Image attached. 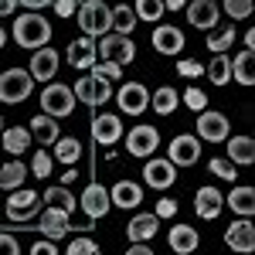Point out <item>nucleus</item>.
Here are the masks:
<instances>
[{"label": "nucleus", "instance_id": "nucleus-40", "mask_svg": "<svg viewBox=\"0 0 255 255\" xmlns=\"http://www.w3.org/2000/svg\"><path fill=\"white\" fill-rule=\"evenodd\" d=\"M92 75H99V79H106V82H116L123 75V65H116V61H96Z\"/></svg>", "mask_w": 255, "mask_h": 255}, {"label": "nucleus", "instance_id": "nucleus-33", "mask_svg": "<svg viewBox=\"0 0 255 255\" xmlns=\"http://www.w3.org/2000/svg\"><path fill=\"white\" fill-rule=\"evenodd\" d=\"M232 79L242 82V85H252L255 75H252V48H245L242 55H235V61H232Z\"/></svg>", "mask_w": 255, "mask_h": 255}, {"label": "nucleus", "instance_id": "nucleus-27", "mask_svg": "<svg viewBox=\"0 0 255 255\" xmlns=\"http://www.w3.org/2000/svg\"><path fill=\"white\" fill-rule=\"evenodd\" d=\"M44 204H48V208H58V211H65L68 218H72V211L79 208L75 194H72L65 184H58V187H48V191H44Z\"/></svg>", "mask_w": 255, "mask_h": 255}, {"label": "nucleus", "instance_id": "nucleus-1", "mask_svg": "<svg viewBox=\"0 0 255 255\" xmlns=\"http://www.w3.org/2000/svg\"><path fill=\"white\" fill-rule=\"evenodd\" d=\"M75 14H79V27L85 38L96 41V38L113 31V7L102 3V0H85V3L75 7Z\"/></svg>", "mask_w": 255, "mask_h": 255}, {"label": "nucleus", "instance_id": "nucleus-36", "mask_svg": "<svg viewBox=\"0 0 255 255\" xmlns=\"http://www.w3.org/2000/svg\"><path fill=\"white\" fill-rule=\"evenodd\" d=\"M163 0H136V7H133V14L136 20H160L163 17Z\"/></svg>", "mask_w": 255, "mask_h": 255}, {"label": "nucleus", "instance_id": "nucleus-2", "mask_svg": "<svg viewBox=\"0 0 255 255\" xmlns=\"http://www.w3.org/2000/svg\"><path fill=\"white\" fill-rule=\"evenodd\" d=\"M14 41H17L20 48H44L48 41H51V24L41 17V14H17L14 20Z\"/></svg>", "mask_w": 255, "mask_h": 255}, {"label": "nucleus", "instance_id": "nucleus-47", "mask_svg": "<svg viewBox=\"0 0 255 255\" xmlns=\"http://www.w3.org/2000/svg\"><path fill=\"white\" fill-rule=\"evenodd\" d=\"M75 7H79L75 0H55V14H58V17H72Z\"/></svg>", "mask_w": 255, "mask_h": 255}, {"label": "nucleus", "instance_id": "nucleus-4", "mask_svg": "<svg viewBox=\"0 0 255 255\" xmlns=\"http://www.w3.org/2000/svg\"><path fill=\"white\" fill-rule=\"evenodd\" d=\"M41 106H44V116H51V119L72 116V109H75V92H72L68 85H61V82H51V85H44V92H41Z\"/></svg>", "mask_w": 255, "mask_h": 255}, {"label": "nucleus", "instance_id": "nucleus-43", "mask_svg": "<svg viewBox=\"0 0 255 255\" xmlns=\"http://www.w3.org/2000/svg\"><path fill=\"white\" fill-rule=\"evenodd\" d=\"M177 75H184V79H201L204 75V65L194 58H184V61H177Z\"/></svg>", "mask_w": 255, "mask_h": 255}, {"label": "nucleus", "instance_id": "nucleus-19", "mask_svg": "<svg viewBox=\"0 0 255 255\" xmlns=\"http://www.w3.org/2000/svg\"><path fill=\"white\" fill-rule=\"evenodd\" d=\"M221 17V7H218L215 0H194V3H187V20L201 27V31H211Z\"/></svg>", "mask_w": 255, "mask_h": 255}, {"label": "nucleus", "instance_id": "nucleus-14", "mask_svg": "<svg viewBox=\"0 0 255 255\" xmlns=\"http://www.w3.org/2000/svg\"><path fill=\"white\" fill-rule=\"evenodd\" d=\"M27 72H31V79H34V82H51L55 75H58V51H55V48H48V44L38 48V51H34V58H31V68H27Z\"/></svg>", "mask_w": 255, "mask_h": 255}, {"label": "nucleus", "instance_id": "nucleus-17", "mask_svg": "<svg viewBox=\"0 0 255 255\" xmlns=\"http://www.w3.org/2000/svg\"><path fill=\"white\" fill-rule=\"evenodd\" d=\"M38 232L48 238V242H51V238H65L72 232V218L65 215V211H58V208H48V211H41Z\"/></svg>", "mask_w": 255, "mask_h": 255}, {"label": "nucleus", "instance_id": "nucleus-46", "mask_svg": "<svg viewBox=\"0 0 255 255\" xmlns=\"http://www.w3.org/2000/svg\"><path fill=\"white\" fill-rule=\"evenodd\" d=\"M0 255H20L17 238H10L7 232H0Z\"/></svg>", "mask_w": 255, "mask_h": 255}, {"label": "nucleus", "instance_id": "nucleus-34", "mask_svg": "<svg viewBox=\"0 0 255 255\" xmlns=\"http://www.w3.org/2000/svg\"><path fill=\"white\" fill-rule=\"evenodd\" d=\"M204 75L215 82V85H228L232 82V58H225V55H218L208 68H204Z\"/></svg>", "mask_w": 255, "mask_h": 255}, {"label": "nucleus", "instance_id": "nucleus-8", "mask_svg": "<svg viewBox=\"0 0 255 255\" xmlns=\"http://www.w3.org/2000/svg\"><path fill=\"white\" fill-rule=\"evenodd\" d=\"M160 146V133L153 126H133L129 133H126V150H129V157H153Z\"/></svg>", "mask_w": 255, "mask_h": 255}, {"label": "nucleus", "instance_id": "nucleus-50", "mask_svg": "<svg viewBox=\"0 0 255 255\" xmlns=\"http://www.w3.org/2000/svg\"><path fill=\"white\" fill-rule=\"evenodd\" d=\"M17 10V0H0V17H10Z\"/></svg>", "mask_w": 255, "mask_h": 255}, {"label": "nucleus", "instance_id": "nucleus-31", "mask_svg": "<svg viewBox=\"0 0 255 255\" xmlns=\"http://www.w3.org/2000/svg\"><path fill=\"white\" fill-rule=\"evenodd\" d=\"M150 106H153V113H160V116H170L177 106H180V96H177V89H170V85H160L157 92H153V99H150Z\"/></svg>", "mask_w": 255, "mask_h": 255}, {"label": "nucleus", "instance_id": "nucleus-9", "mask_svg": "<svg viewBox=\"0 0 255 255\" xmlns=\"http://www.w3.org/2000/svg\"><path fill=\"white\" fill-rule=\"evenodd\" d=\"M197 139H208V143H225L228 139V116L204 109L197 116Z\"/></svg>", "mask_w": 255, "mask_h": 255}, {"label": "nucleus", "instance_id": "nucleus-39", "mask_svg": "<svg viewBox=\"0 0 255 255\" xmlns=\"http://www.w3.org/2000/svg\"><path fill=\"white\" fill-rule=\"evenodd\" d=\"M235 44V27H225V31H218L208 38V48L215 51V55H225V48H232Z\"/></svg>", "mask_w": 255, "mask_h": 255}, {"label": "nucleus", "instance_id": "nucleus-12", "mask_svg": "<svg viewBox=\"0 0 255 255\" xmlns=\"http://www.w3.org/2000/svg\"><path fill=\"white\" fill-rule=\"evenodd\" d=\"M79 204H82V211H85V218H102V215H109V208H113V201H109V191L102 187V184H89L85 191H82L79 197Z\"/></svg>", "mask_w": 255, "mask_h": 255}, {"label": "nucleus", "instance_id": "nucleus-41", "mask_svg": "<svg viewBox=\"0 0 255 255\" xmlns=\"http://www.w3.org/2000/svg\"><path fill=\"white\" fill-rule=\"evenodd\" d=\"M65 255H102V252H99V245L92 238H72V245H68Z\"/></svg>", "mask_w": 255, "mask_h": 255}, {"label": "nucleus", "instance_id": "nucleus-35", "mask_svg": "<svg viewBox=\"0 0 255 255\" xmlns=\"http://www.w3.org/2000/svg\"><path fill=\"white\" fill-rule=\"evenodd\" d=\"M113 27H116V34H126V38H129V31L136 27V14H133V7L119 3L116 10H113Z\"/></svg>", "mask_w": 255, "mask_h": 255}, {"label": "nucleus", "instance_id": "nucleus-55", "mask_svg": "<svg viewBox=\"0 0 255 255\" xmlns=\"http://www.w3.org/2000/svg\"><path fill=\"white\" fill-rule=\"evenodd\" d=\"M116 3H119V0H116Z\"/></svg>", "mask_w": 255, "mask_h": 255}, {"label": "nucleus", "instance_id": "nucleus-51", "mask_svg": "<svg viewBox=\"0 0 255 255\" xmlns=\"http://www.w3.org/2000/svg\"><path fill=\"white\" fill-rule=\"evenodd\" d=\"M20 3H24L27 10H41V7H48L51 0H20Z\"/></svg>", "mask_w": 255, "mask_h": 255}, {"label": "nucleus", "instance_id": "nucleus-16", "mask_svg": "<svg viewBox=\"0 0 255 255\" xmlns=\"http://www.w3.org/2000/svg\"><path fill=\"white\" fill-rule=\"evenodd\" d=\"M123 136V119L119 116H109V113H99L92 116V139H96V146H113L116 139Z\"/></svg>", "mask_w": 255, "mask_h": 255}, {"label": "nucleus", "instance_id": "nucleus-54", "mask_svg": "<svg viewBox=\"0 0 255 255\" xmlns=\"http://www.w3.org/2000/svg\"><path fill=\"white\" fill-rule=\"evenodd\" d=\"M0 133H3V119H0Z\"/></svg>", "mask_w": 255, "mask_h": 255}, {"label": "nucleus", "instance_id": "nucleus-24", "mask_svg": "<svg viewBox=\"0 0 255 255\" xmlns=\"http://www.w3.org/2000/svg\"><path fill=\"white\" fill-rule=\"evenodd\" d=\"M225 204L242 218H252L255 215V191L249 184H242V187H232V194L225 197Z\"/></svg>", "mask_w": 255, "mask_h": 255}, {"label": "nucleus", "instance_id": "nucleus-48", "mask_svg": "<svg viewBox=\"0 0 255 255\" xmlns=\"http://www.w3.org/2000/svg\"><path fill=\"white\" fill-rule=\"evenodd\" d=\"M31 255H58V249H55V242H34Z\"/></svg>", "mask_w": 255, "mask_h": 255}, {"label": "nucleus", "instance_id": "nucleus-22", "mask_svg": "<svg viewBox=\"0 0 255 255\" xmlns=\"http://www.w3.org/2000/svg\"><path fill=\"white\" fill-rule=\"evenodd\" d=\"M109 201L116 204V208H139V201H143V187L133 184V180H119L113 184V191H109Z\"/></svg>", "mask_w": 255, "mask_h": 255}, {"label": "nucleus", "instance_id": "nucleus-18", "mask_svg": "<svg viewBox=\"0 0 255 255\" xmlns=\"http://www.w3.org/2000/svg\"><path fill=\"white\" fill-rule=\"evenodd\" d=\"M221 208H225V194L218 191V187H201L194 194V211H197V218H204V221H211V218H218L221 215Z\"/></svg>", "mask_w": 255, "mask_h": 255}, {"label": "nucleus", "instance_id": "nucleus-6", "mask_svg": "<svg viewBox=\"0 0 255 255\" xmlns=\"http://www.w3.org/2000/svg\"><path fill=\"white\" fill-rule=\"evenodd\" d=\"M75 102H85V106H102V102H109L113 99V82L99 79V75H82L75 82Z\"/></svg>", "mask_w": 255, "mask_h": 255}, {"label": "nucleus", "instance_id": "nucleus-30", "mask_svg": "<svg viewBox=\"0 0 255 255\" xmlns=\"http://www.w3.org/2000/svg\"><path fill=\"white\" fill-rule=\"evenodd\" d=\"M55 160H61V163H68V167H75L82 157V143L75 136H58L55 139V153H51Z\"/></svg>", "mask_w": 255, "mask_h": 255}, {"label": "nucleus", "instance_id": "nucleus-7", "mask_svg": "<svg viewBox=\"0 0 255 255\" xmlns=\"http://www.w3.org/2000/svg\"><path fill=\"white\" fill-rule=\"evenodd\" d=\"M38 204H41V194H38V191L17 187V191H10V201H7V218H10L14 225H24L27 218L38 211Z\"/></svg>", "mask_w": 255, "mask_h": 255}, {"label": "nucleus", "instance_id": "nucleus-20", "mask_svg": "<svg viewBox=\"0 0 255 255\" xmlns=\"http://www.w3.org/2000/svg\"><path fill=\"white\" fill-rule=\"evenodd\" d=\"M184 34H180V27H174V24H160V27H153V48H157L160 55H180L184 51Z\"/></svg>", "mask_w": 255, "mask_h": 255}, {"label": "nucleus", "instance_id": "nucleus-25", "mask_svg": "<svg viewBox=\"0 0 255 255\" xmlns=\"http://www.w3.org/2000/svg\"><path fill=\"white\" fill-rule=\"evenodd\" d=\"M225 143H228V160H232L235 167H249V163L255 160L252 136H228Z\"/></svg>", "mask_w": 255, "mask_h": 255}, {"label": "nucleus", "instance_id": "nucleus-28", "mask_svg": "<svg viewBox=\"0 0 255 255\" xmlns=\"http://www.w3.org/2000/svg\"><path fill=\"white\" fill-rule=\"evenodd\" d=\"M27 129H31V136H34V139H41V146H48V143L55 146V139L61 136V133H58V123H55L51 116H44V113L31 119V126H27Z\"/></svg>", "mask_w": 255, "mask_h": 255}, {"label": "nucleus", "instance_id": "nucleus-38", "mask_svg": "<svg viewBox=\"0 0 255 255\" xmlns=\"http://www.w3.org/2000/svg\"><path fill=\"white\" fill-rule=\"evenodd\" d=\"M208 167H211V174H215V177H221V180H228V184H235L238 167H235V163H232L228 157H211V163H208Z\"/></svg>", "mask_w": 255, "mask_h": 255}, {"label": "nucleus", "instance_id": "nucleus-44", "mask_svg": "<svg viewBox=\"0 0 255 255\" xmlns=\"http://www.w3.org/2000/svg\"><path fill=\"white\" fill-rule=\"evenodd\" d=\"M184 102H187L194 113H204V106H208V96H204L201 89H187V92H184Z\"/></svg>", "mask_w": 255, "mask_h": 255}, {"label": "nucleus", "instance_id": "nucleus-15", "mask_svg": "<svg viewBox=\"0 0 255 255\" xmlns=\"http://www.w3.org/2000/svg\"><path fill=\"white\" fill-rule=\"evenodd\" d=\"M197 157H201V139L197 136H177L170 143V153H167V160L174 167H194Z\"/></svg>", "mask_w": 255, "mask_h": 255}, {"label": "nucleus", "instance_id": "nucleus-21", "mask_svg": "<svg viewBox=\"0 0 255 255\" xmlns=\"http://www.w3.org/2000/svg\"><path fill=\"white\" fill-rule=\"evenodd\" d=\"M65 58H68V65H72V68H82V72H85V68H92V65H96V41H92V38L72 41Z\"/></svg>", "mask_w": 255, "mask_h": 255}, {"label": "nucleus", "instance_id": "nucleus-49", "mask_svg": "<svg viewBox=\"0 0 255 255\" xmlns=\"http://www.w3.org/2000/svg\"><path fill=\"white\" fill-rule=\"evenodd\" d=\"M126 255H153V249H150L146 242H133V245L126 249Z\"/></svg>", "mask_w": 255, "mask_h": 255}, {"label": "nucleus", "instance_id": "nucleus-52", "mask_svg": "<svg viewBox=\"0 0 255 255\" xmlns=\"http://www.w3.org/2000/svg\"><path fill=\"white\" fill-rule=\"evenodd\" d=\"M163 7H170V10H180V7H187V0H163Z\"/></svg>", "mask_w": 255, "mask_h": 255}, {"label": "nucleus", "instance_id": "nucleus-37", "mask_svg": "<svg viewBox=\"0 0 255 255\" xmlns=\"http://www.w3.org/2000/svg\"><path fill=\"white\" fill-rule=\"evenodd\" d=\"M221 10L232 20H245L255 10V0H221Z\"/></svg>", "mask_w": 255, "mask_h": 255}, {"label": "nucleus", "instance_id": "nucleus-32", "mask_svg": "<svg viewBox=\"0 0 255 255\" xmlns=\"http://www.w3.org/2000/svg\"><path fill=\"white\" fill-rule=\"evenodd\" d=\"M24 177H27L24 163H20V160H7V163L0 167V187H3V191H17L20 184H24Z\"/></svg>", "mask_w": 255, "mask_h": 255}, {"label": "nucleus", "instance_id": "nucleus-23", "mask_svg": "<svg viewBox=\"0 0 255 255\" xmlns=\"http://www.w3.org/2000/svg\"><path fill=\"white\" fill-rule=\"evenodd\" d=\"M157 232H160V218L150 215V211L136 215L129 225H126V238H129V242H146V238H153Z\"/></svg>", "mask_w": 255, "mask_h": 255}, {"label": "nucleus", "instance_id": "nucleus-45", "mask_svg": "<svg viewBox=\"0 0 255 255\" xmlns=\"http://www.w3.org/2000/svg\"><path fill=\"white\" fill-rule=\"evenodd\" d=\"M153 215H157V218H174V215H177V201H174V197H163V201H157Z\"/></svg>", "mask_w": 255, "mask_h": 255}, {"label": "nucleus", "instance_id": "nucleus-3", "mask_svg": "<svg viewBox=\"0 0 255 255\" xmlns=\"http://www.w3.org/2000/svg\"><path fill=\"white\" fill-rule=\"evenodd\" d=\"M34 79L27 68H10V72H0V102L7 106H20L24 99L31 96Z\"/></svg>", "mask_w": 255, "mask_h": 255}, {"label": "nucleus", "instance_id": "nucleus-5", "mask_svg": "<svg viewBox=\"0 0 255 255\" xmlns=\"http://www.w3.org/2000/svg\"><path fill=\"white\" fill-rule=\"evenodd\" d=\"M96 58L116 61V65H129L136 58V44L126 34H102V41H96Z\"/></svg>", "mask_w": 255, "mask_h": 255}, {"label": "nucleus", "instance_id": "nucleus-29", "mask_svg": "<svg viewBox=\"0 0 255 255\" xmlns=\"http://www.w3.org/2000/svg\"><path fill=\"white\" fill-rule=\"evenodd\" d=\"M0 136H3V150H7L10 157H20V153L31 146V129H24V126H10V129H3Z\"/></svg>", "mask_w": 255, "mask_h": 255}, {"label": "nucleus", "instance_id": "nucleus-10", "mask_svg": "<svg viewBox=\"0 0 255 255\" xmlns=\"http://www.w3.org/2000/svg\"><path fill=\"white\" fill-rule=\"evenodd\" d=\"M143 180L150 187H157V191H167L177 180V167L167 157H153V160H146V167H143Z\"/></svg>", "mask_w": 255, "mask_h": 255}, {"label": "nucleus", "instance_id": "nucleus-13", "mask_svg": "<svg viewBox=\"0 0 255 255\" xmlns=\"http://www.w3.org/2000/svg\"><path fill=\"white\" fill-rule=\"evenodd\" d=\"M225 245H228L232 252H242V255L255 252V228H252V221H249V218L235 221V225L225 232Z\"/></svg>", "mask_w": 255, "mask_h": 255}, {"label": "nucleus", "instance_id": "nucleus-42", "mask_svg": "<svg viewBox=\"0 0 255 255\" xmlns=\"http://www.w3.org/2000/svg\"><path fill=\"white\" fill-rule=\"evenodd\" d=\"M51 167H55V157L51 153H44V146H41V153H34V163H31V170L44 180V177L51 174Z\"/></svg>", "mask_w": 255, "mask_h": 255}, {"label": "nucleus", "instance_id": "nucleus-11", "mask_svg": "<svg viewBox=\"0 0 255 255\" xmlns=\"http://www.w3.org/2000/svg\"><path fill=\"white\" fill-rule=\"evenodd\" d=\"M119 109L126 113V116H139L146 106H150V92H146V85L143 82H126L123 89H119Z\"/></svg>", "mask_w": 255, "mask_h": 255}, {"label": "nucleus", "instance_id": "nucleus-26", "mask_svg": "<svg viewBox=\"0 0 255 255\" xmlns=\"http://www.w3.org/2000/svg\"><path fill=\"white\" fill-rule=\"evenodd\" d=\"M197 242H201V238H197V232L191 225H174V228H170V249H174L177 255H191L197 249Z\"/></svg>", "mask_w": 255, "mask_h": 255}, {"label": "nucleus", "instance_id": "nucleus-53", "mask_svg": "<svg viewBox=\"0 0 255 255\" xmlns=\"http://www.w3.org/2000/svg\"><path fill=\"white\" fill-rule=\"evenodd\" d=\"M3 44H7V34H3V27H0V48H3Z\"/></svg>", "mask_w": 255, "mask_h": 255}]
</instances>
